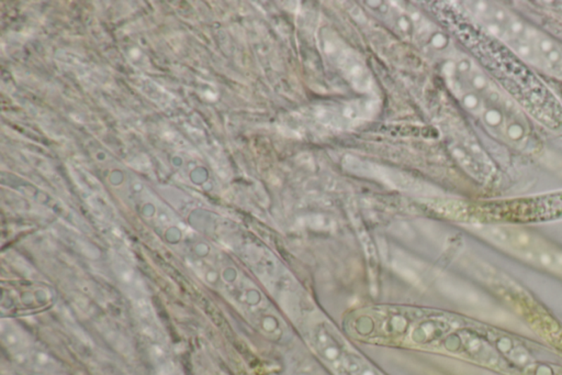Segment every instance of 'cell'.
<instances>
[{
  "mask_svg": "<svg viewBox=\"0 0 562 375\" xmlns=\"http://www.w3.org/2000/svg\"><path fill=\"white\" fill-rule=\"evenodd\" d=\"M443 73L458 102L491 135L515 148L527 147L530 125L526 113L480 66L466 56H451L444 63Z\"/></svg>",
  "mask_w": 562,
  "mask_h": 375,
  "instance_id": "6da1fadb",
  "label": "cell"
},
{
  "mask_svg": "<svg viewBox=\"0 0 562 375\" xmlns=\"http://www.w3.org/2000/svg\"><path fill=\"white\" fill-rule=\"evenodd\" d=\"M465 7L483 31L526 66L562 82L561 42L499 4L470 1Z\"/></svg>",
  "mask_w": 562,
  "mask_h": 375,
  "instance_id": "7a4b0ae2",
  "label": "cell"
},
{
  "mask_svg": "<svg viewBox=\"0 0 562 375\" xmlns=\"http://www.w3.org/2000/svg\"><path fill=\"white\" fill-rule=\"evenodd\" d=\"M482 32V59L499 85L550 130H562V106L545 84L502 43Z\"/></svg>",
  "mask_w": 562,
  "mask_h": 375,
  "instance_id": "3957f363",
  "label": "cell"
},
{
  "mask_svg": "<svg viewBox=\"0 0 562 375\" xmlns=\"http://www.w3.org/2000/svg\"><path fill=\"white\" fill-rule=\"evenodd\" d=\"M479 233L499 248L562 276V251L537 235L522 228L506 225H485Z\"/></svg>",
  "mask_w": 562,
  "mask_h": 375,
  "instance_id": "277c9868",
  "label": "cell"
},
{
  "mask_svg": "<svg viewBox=\"0 0 562 375\" xmlns=\"http://www.w3.org/2000/svg\"><path fill=\"white\" fill-rule=\"evenodd\" d=\"M438 288L449 300L481 319L488 320L490 323L498 325L510 326L512 328L518 325L512 316L505 313L504 310L493 304L488 296H485L467 283L455 278H442L438 281Z\"/></svg>",
  "mask_w": 562,
  "mask_h": 375,
  "instance_id": "5b68a950",
  "label": "cell"
},
{
  "mask_svg": "<svg viewBox=\"0 0 562 375\" xmlns=\"http://www.w3.org/2000/svg\"><path fill=\"white\" fill-rule=\"evenodd\" d=\"M491 219L502 221H538L562 215V194L514 203L490 205L485 208Z\"/></svg>",
  "mask_w": 562,
  "mask_h": 375,
  "instance_id": "8992f818",
  "label": "cell"
},
{
  "mask_svg": "<svg viewBox=\"0 0 562 375\" xmlns=\"http://www.w3.org/2000/svg\"><path fill=\"white\" fill-rule=\"evenodd\" d=\"M339 50H332L331 48H325L326 52L329 54L330 60L335 63V66L344 73V75L353 80L356 87H363L366 90L368 87V75L367 70L363 64H361L358 59L356 58L355 54L347 50L339 40H336Z\"/></svg>",
  "mask_w": 562,
  "mask_h": 375,
  "instance_id": "52a82bcc",
  "label": "cell"
},
{
  "mask_svg": "<svg viewBox=\"0 0 562 375\" xmlns=\"http://www.w3.org/2000/svg\"><path fill=\"white\" fill-rule=\"evenodd\" d=\"M449 327L447 324L442 320H424L418 324V326L412 331L411 339L418 345L430 343L438 339L440 336L445 335Z\"/></svg>",
  "mask_w": 562,
  "mask_h": 375,
  "instance_id": "ba28073f",
  "label": "cell"
},
{
  "mask_svg": "<svg viewBox=\"0 0 562 375\" xmlns=\"http://www.w3.org/2000/svg\"><path fill=\"white\" fill-rule=\"evenodd\" d=\"M316 343L318 347V352L321 353L322 357L331 363H339L342 364L343 360V352L337 343L334 340L333 337L330 335L325 329L321 328L318 329L316 335Z\"/></svg>",
  "mask_w": 562,
  "mask_h": 375,
  "instance_id": "9c48e42d",
  "label": "cell"
},
{
  "mask_svg": "<svg viewBox=\"0 0 562 375\" xmlns=\"http://www.w3.org/2000/svg\"><path fill=\"white\" fill-rule=\"evenodd\" d=\"M341 365L349 375H379L366 361L355 355H344Z\"/></svg>",
  "mask_w": 562,
  "mask_h": 375,
  "instance_id": "30bf717a",
  "label": "cell"
}]
</instances>
